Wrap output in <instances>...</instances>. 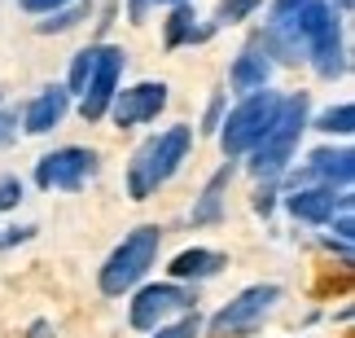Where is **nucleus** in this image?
Returning <instances> with one entry per match:
<instances>
[{"instance_id": "12", "label": "nucleus", "mask_w": 355, "mask_h": 338, "mask_svg": "<svg viewBox=\"0 0 355 338\" xmlns=\"http://www.w3.org/2000/svg\"><path fill=\"white\" fill-rule=\"evenodd\" d=\"M66 110H71V92H66L62 84H49V88H40L35 97L26 101L22 128L31 132V137H44V132H53L66 119Z\"/></svg>"}, {"instance_id": "4", "label": "nucleus", "mask_w": 355, "mask_h": 338, "mask_svg": "<svg viewBox=\"0 0 355 338\" xmlns=\"http://www.w3.org/2000/svg\"><path fill=\"white\" fill-rule=\"evenodd\" d=\"M281 92H272V88H259L250 92V97H241L233 110H228V119H220V145H224V154L228 158H245L254 150L259 141L268 137V128L277 124V115H281Z\"/></svg>"}, {"instance_id": "32", "label": "nucleus", "mask_w": 355, "mask_h": 338, "mask_svg": "<svg viewBox=\"0 0 355 338\" xmlns=\"http://www.w3.org/2000/svg\"><path fill=\"white\" fill-rule=\"evenodd\" d=\"M26 338H58V334H53V326H49V321H35V326L26 330Z\"/></svg>"}, {"instance_id": "29", "label": "nucleus", "mask_w": 355, "mask_h": 338, "mask_svg": "<svg viewBox=\"0 0 355 338\" xmlns=\"http://www.w3.org/2000/svg\"><path fill=\"white\" fill-rule=\"evenodd\" d=\"M18 5L26 13H53V9H66V5H75V0H18Z\"/></svg>"}, {"instance_id": "3", "label": "nucleus", "mask_w": 355, "mask_h": 338, "mask_svg": "<svg viewBox=\"0 0 355 338\" xmlns=\"http://www.w3.org/2000/svg\"><path fill=\"white\" fill-rule=\"evenodd\" d=\"M158 251H162V228H158V224H141V228H132V233L110 251V260L101 264V273H97L101 294H110V299H123L128 290H136V286L145 281V273L154 268Z\"/></svg>"}, {"instance_id": "10", "label": "nucleus", "mask_w": 355, "mask_h": 338, "mask_svg": "<svg viewBox=\"0 0 355 338\" xmlns=\"http://www.w3.org/2000/svg\"><path fill=\"white\" fill-rule=\"evenodd\" d=\"M355 207L351 202V189H329V185H303L285 198V211L303 224H329L338 211Z\"/></svg>"}, {"instance_id": "13", "label": "nucleus", "mask_w": 355, "mask_h": 338, "mask_svg": "<svg viewBox=\"0 0 355 338\" xmlns=\"http://www.w3.org/2000/svg\"><path fill=\"white\" fill-rule=\"evenodd\" d=\"M268 79H272V58L263 53V44H245L237 53V62H233V71H228V84H233V92H241V97H250V92L259 88H268Z\"/></svg>"}, {"instance_id": "17", "label": "nucleus", "mask_w": 355, "mask_h": 338, "mask_svg": "<svg viewBox=\"0 0 355 338\" xmlns=\"http://www.w3.org/2000/svg\"><path fill=\"white\" fill-rule=\"evenodd\" d=\"M307 58H311V66H316V75H320V79H338V75L347 71V58H343V31L334 26L329 35H320L316 44L307 49Z\"/></svg>"}, {"instance_id": "2", "label": "nucleus", "mask_w": 355, "mask_h": 338, "mask_svg": "<svg viewBox=\"0 0 355 338\" xmlns=\"http://www.w3.org/2000/svg\"><path fill=\"white\" fill-rule=\"evenodd\" d=\"M307 92H294V97L281 101V115L277 124L268 128V137L250 150V176L254 180H281L285 167L294 163V150H298V137L307 132Z\"/></svg>"}, {"instance_id": "5", "label": "nucleus", "mask_w": 355, "mask_h": 338, "mask_svg": "<svg viewBox=\"0 0 355 338\" xmlns=\"http://www.w3.org/2000/svg\"><path fill=\"white\" fill-rule=\"evenodd\" d=\"M193 290H184L180 281H158V286H141L128 307V326L136 334H154L167 316L175 312H193Z\"/></svg>"}, {"instance_id": "28", "label": "nucleus", "mask_w": 355, "mask_h": 338, "mask_svg": "<svg viewBox=\"0 0 355 338\" xmlns=\"http://www.w3.org/2000/svg\"><path fill=\"white\" fill-rule=\"evenodd\" d=\"M307 0H272V22H285V18H294L298 9H303Z\"/></svg>"}, {"instance_id": "18", "label": "nucleus", "mask_w": 355, "mask_h": 338, "mask_svg": "<svg viewBox=\"0 0 355 338\" xmlns=\"http://www.w3.org/2000/svg\"><path fill=\"white\" fill-rule=\"evenodd\" d=\"M97 58H101V44H88V49H79L71 58V75H66V84H62L71 97H84L88 79H92V71H97Z\"/></svg>"}, {"instance_id": "24", "label": "nucleus", "mask_w": 355, "mask_h": 338, "mask_svg": "<svg viewBox=\"0 0 355 338\" xmlns=\"http://www.w3.org/2000/svg\"><path fill=\"white\" fill-rule=\"evenodd\" d=\"M18 202H22V180L13 171H5L0 176V211H13Z\"/></svg>"}, {"instance_id": "16", "label": "nucleus", "mask_w": 355, "mask_h": 338, "mask_svg": "<svg viewBox=\"0 0 355 338\" xmlns=\"http://www.w3.org/2000/svg\"><path fill=\"white\" fill-rule=\"evenodd\" d=\"M215 26H198V13L193 5H175L171 18H167V49H180V44H202L211 40Z\"/></svg>"}, {"instance_id": "22", "label": "nucleus", "mask_w": 355, "mask_h": 338, "mask_svg": "<svg viewBox=\"0 0 355 338\" xmlns=\"http://www.w3.org/2000/svg\"><path fill=\"white\" fill-rule=\"evenodd\" d=\"M198 330H202V321H198V312H184L175 326H158L154 330V338H198Z\"/></svg>"}, {"instance_id": "1", "label": "nucleus", "mask_w": 355, "mask_h": 338, "mask_svg": "<svg viewBox=\"0 0 355 338\" xmlns=\"http://www.w3.org/2000/svg\"><path fill=\"white\" fill-rule=\"evenodd\" d=\"M189 145H193V132H189L184 124L167 128L162 137H149L141 150L132 154V163H128V194L136 202H145L149 194H158V189L167 185L171 176L180 171V163L189 158Z\"/></svg>"}, {"instance_id": "9", "label": "nucleus", "mask_w": 355, "mask_h": 338, "mask_svg": "<svg viewBox=\"0 0 355 338\" xmlns=\"http://www.w3.org/2000/svg\"><path fill=\"white\" fill-rule=\"evenodd\" d=\"M162 105H167V84H162V79H145V84H132V88L114 92V101H110L105 115L114 119V128H141L149 119H158Z\"/></svg>"}, {"instance_id": "6", "label": "nucleus", "mask_w": 355, "mask_h": 338, "mask_svg": "<svg viewBox=\"0 0 355 338\" xmlns=\"http://www.w3.org/2000/svg\"><path fill=\"white\" fill-rule=\"evenodd\" d=\"M92 176H97V154L84 150V145H62V150H53L35 163V185L44 189V194H53V189L75 194Z\"/></svg>"}, {"instance_id": "8", "label": "nucleus", "mask_w": 355, "mask_h": 338, "mask_svg": "<svg viewBox=\"0 0 355 338\" xmlns=\"http://www.w3.org/2000/svg\"><path fill=\"white\" fill-rule=\"evenodd\" d=\"M123 62H128V53L114 49V44H101V58H97V71H92L84 97H79V115H84V124H101L105 110H110L114 92H119V79H123Z\"/></svg>"}, {"instance_id": "23", "label": "nucleus", "mask_w": 355, "mask_h": 338, "mask_svg": "<svg viewBox=\"0 0 355 338\" xmlns=\"http://www.w3.org/2000/svg\"><path fill=\"white\" fill-rule=\"evenodd\" d=\"M175 5H189V0H128V18L132 22H145L149 9H175Z\"/></svg>"}, {"instance_id": "15", "label": "nucleus", "mask_w": 355, "mask_h": 338, "mask_svg": "<svg viewBox=\"0 0 355 338\" xmlns=\"http://www.w3.org/2000/svg\"><path fill=\"white\" fill-rule=\"evenodd\" d=\"M233 158L220 167L207 180V189H202V198L193 202V211H189V224H220V215H224V189H228V180H233Z\"/></svg>"}, {"instance_id": "26", "label": "nucleus", "mask_w": 355, "mask_h": 338, "mask_svg": "<svg viewBox=\"0 0 355 338\" xmlns=\"http://www.w3.org/2000/svg\"><path fill=\"white\" fill-rule=\"evenodd\" d=\"M35 233H40L35 224H18V228H0V251H5V246H18V242H31Z\"/></svg>"}, {"instance_id": "27", "label": "nucleus", "mask_w": 355, "mask_h": 338, "mask_svg": "<svg viewBox=\"0 0 355 338\" xmlns=\"http://www.w3.org/2000/svg\"><path fill=\"white\" fill-rule=\"evenodd\" d=\"M220 119H224V92H215L211 105H207V124H202V132H220Z\"/></svg>"}, {"instance_id": "7", "label": "nucleus", "mask_w": 355, "mask_h": 338, "mask_svg": "<svg viewBox=\"0 0 355 338\" xmlns=\"http://www.w3.org/2000/svg\"><path fill=\"white\" fill-rule=\"evenodd\" d=\"M277 303H281V286H272V281H268V286H250V290H241L228 307H220V312L211 316L207 330L215 338H224V334H250Z\"/></svg>"}, {"instance_id": "20", "label": "nucleus", "mask_w": 355, "mask_h": 338, "mask_svg": "<svg viewBox=\"0 0 355 338\" xmlns=\"http://www.w3.org/2000/svg\"><path fill=\"white\" fill-rule=\"evenodd\" d=\"M92 13V5H84V0H75V5H66V9H53L44 13V22H35V31L40 35H62V31H71V26H79Z\"/></svg>"}, {"instance_id": "19", "label": "nucleus", "mask_w": 355, "mask_h": 338, "mask_svg": "<svg viewBox=\"0 0 355 338\" xmlns=\"http://www.w3.org/2000/svg\"><path fill=\"white\" fill-rule=\"evenodd\" d=\"M311 128L324 132V137H351V132H355V105H351V101L329 105V110L316 115V124H311Z\"/></svg>"}, {"instance_id": "31", "label": "nucleus", "mask_w": 355, "mask_h": 338, "mask_svg": "<svg viewBox=\"0 0 355 338\" xmlns=\"http://www.w3.org/2000/svg\"><path fill=\"white\" fill-rule=\"evenodd\" d=\"M329 224H334V233L343 237V242H351V207H347V211H338Z\"/></svg>"}, {"instance_id": "33", "label": "nucleus", "mask_w": 355, "mask_h": 338, "mask_svg": "<svg viewBox=\"0 0 355 338\" xmlns=\"http://www.w3.org/2000/svg\"><path fill=\"white\" fill-rule=\"evenodd\" d=\"M329 5H334V9H343V13H347V9L355 5V0H329Z\"/></svg>"}, {"instance_id": "21", "label": "nucleus", "mask_w": 355, "mask_h": 338, "mask_svg": "<svg viewBox=\"0 0 355 338\" xmlns=\"http://www.w3.org/2000/svg\"><path fill=\"white\" fill-rule=\"evenodd\" d=\"M259 5H263V0H220V9H215V22H220V26H237V22L250 18Z\"/></svg>"}, {"instance_id": "11", "label": "nucleus", "mask_w": 355, "mask_h": 338, "mask_svg": "<svg viewBox=\"0 0 355 338\" xmlns=\"http://www.w3.org/2000/svg\"><path fill=\"white\" fill-rule=\"evenodd\" d=\"M355 180V154L351 150H316L307 154V167L290 176L294 189L303 185H329V189H351Z\"/></svg>"}, {"instance_id": "14", "label": "nucleus", "mask_w": 355, "mask_h": 338, "mask_svg": "<svg viewBox=\"0 0 355 338\" xmlns=\"http://www.w3.org/2000/svg\"><path fill=\"white\" fill-rule=\"evenodd\" d=\"M220 268H228V255L224 251H207V246H193V251H180L171 260V281H207L215 277Z\"/></svg>"}, {"instance_id": "30", "label": "nucleus", "mask_w": 355, "mask_h": 338, "mask_svg": "<svg viewBox=\"0 0 355 338\" xmlns=\"http://www.w3.org/2000/svg\"><path fill=\"white\" fill-rule=\"evenodd\" d=\"M13 137H18V115H13V110H0V145H9Z\"/></svg>"}, {"instance_id": "25", "label": "nucleus", "mask_w": 355, "mask_h": 338, "mask_svg": "<svg viewBox=\"0 0 355 338\" xmlns=\"http://www.w3.org/2000/svg\"><path fill=\"white\" fill-rule=\"evenodd\" d=\"M250 207H254V211L268 220V215H272V207H277V180H263V185H259V194H254V202H250Z\"/></svg>"}]
</instances>
